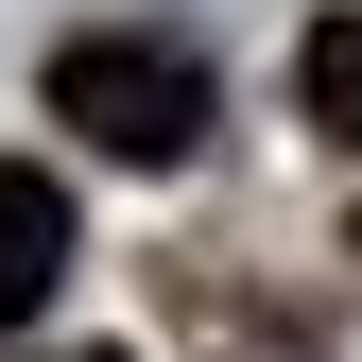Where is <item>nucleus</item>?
Instances as JSON below:
<instances>
[{"mask_svg":"<svg viewBox=\"0 0 362 362\" xmlns=\"http://www.w3.org/2000/svg\"><path fill=\"white\" fill-rule=\"evenodd\" d=\"M52 121L86 156H121V173H190L207 121H224V86H207L190 35H69L52 52Z\"/></svg>","mask_w":362,"mask_h":362,"instance_id":"nucleus-1","label":"nucleus"},{"mask_svg":"<svg viewBox=\"0 0 362 362\" xmlns=\"http://www.w3.org/2000/svg\"><path fill=\"white\" fill-rule=\"evenodd\" d=\"M52 293H69V190L35 156H0V345H18Z\"/></svg>","mask_w":362,"mask_h":362,"instance_id":"nucleus-2","label":"nucleus"},{"mask_svg":"<svg viewBox=\"0 0 362 362\" xmlns=\"http://www.w3.org/2000/svg\"><path fill=\"white\" fill-rule=\"evenodd\" d=\"M293 121L362 156V0H345V18H310V52H293Z\"/></svg>","mask_w":362,"mask_h":362,"instance_id":"nucleus-3","label":"nucleus"},{"mask_svg":"<svg viewBox=\"0 0 362 362\" xmlns=\"http://www.w3.org/2000/svg\"><path fill=\"white\" fill-rule=\"evenodd\" d=\"M69 362H121V345H69Z\"/></svg>","mask_w":362,"mask_h":362,"instance_id":"nucleus-4","label":"nucleus"},{"mask_svg":"<svg viewBox=\"0 0 362 362\" xmlns=\"http://www.w3.org/2000/svg\"><path fill=\"white\" fill-rule=\"evenodd\" d=\"M345 242H362V207H345Z\"/></svg>","mask_w":362,"mask_h":362,"instance_id":"nucleus-5","label":"nucleus"}]
</instances>
